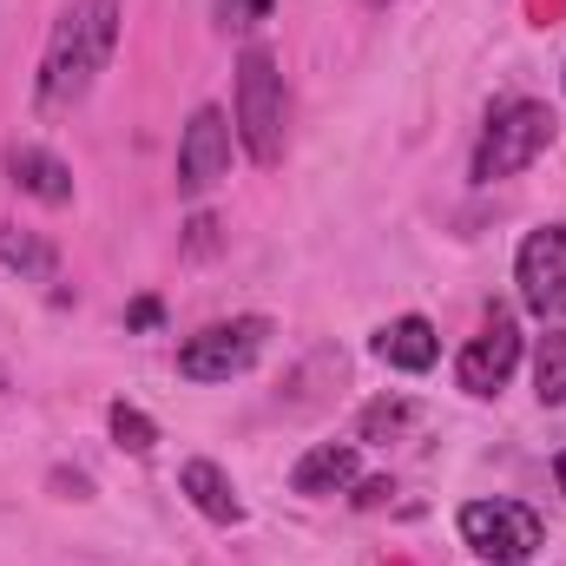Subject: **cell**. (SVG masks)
<instances>
[{"mask_svg": "<svg viewBox=\"0 0 566 566\" xmlns=\"http://www.w3.org/2000/svg\"><path fill=\"white\" fill-rule=\"evenodd\" d=\"M119 20H126L119 0H73L53 20L46 53H40V80H33L40 113H73L99 86V73H106V60L119 46Z\"/></svg>", "mask_w": 566, "mask_h": 566, "instance_id": "6da1fadb", "label": "cell"}, {"mask_svg": "<svg viewBox=\"0 0 566 566\" xmlns=\"http://www.w3.org/2000/svg\"><path fill=\"white\" fill-rule=\"evenodd\" d=\"M238 145L251 151V165H283L290 145V93H283L277 53L271 46H244L238 60Z\"/></svg>", "mask_w": 566, "mask_h": 566, "instance_id": "7a4b0ae2", "label": "cell"}, {"mask_svg": "<svg viewBox=\"0 0 566 566\" xmlns=\"http://www.w3.org/2000/svg\"><path fill=\"white\" fill-rule=\"evenodd\" d=\"M554 133H560V119H554L541 99H501V106L488 113L481 139H474L468 178H474V185H501V178L527 171V165L554 145Z\"/></svg>", "mask_w": 566, "mask_h": 566, "instance_id": "3957f363", "label": "cell"}, {"mask_svg": "<svg viewBox=\"0 0 566 566\" xmlns=\"http://www.w3.org/2000/svg\"><path fill=\"white\" fill-rule=\"evenodd\" d=\"M271 343V316H231V323H205L198 336L178 343V376L185 382H231L251 376L258 356Z\"/></svg>", "mask_w": 566, "mask_h": 566, "instance_id": "277c9868", "label": "cell"}, {"mask_svg": "<svg viewBox=\"0 0 566 566\" xmlns=\"http://www.w3.org/2000/svg\"><path fill=\"white\" fill-rule=\"evenodd\" d=\"M541 541H547V527L521 501H468L461 507V547L481 554L488 566H527L541 554Z\"/></svg>", "mask_w": 566, "mask_h": 566, "instance_id": "5b68a950", "label": "cell"}, {"mask_svg": "<svg viewBox=\"0 0 566 566\" xmlns=\"http://www.w3.org/2000/svg\"><path fill=\"white\" fill-rule=\"evenodd\" d=\"M231 145H238V126L224 106H198L178 133V198H205L224 171H231Z\"/></svg>", "mask_w": 566, "mask_h": 566, "instance_id": "8992f818", "label": "cell"}, {"mask_svg": "<svg viewBox=\"0 0 566 566\" xmlns=\"http://www.w3.org/2000/svg\"><path fill=\"white\" fill-rule=\"evenodd\" d=\"M514 283H521L527 316L560 323L566 316V224L527 231V244H521V258H514Z\"/></svg>", "mask_w": 566, "mask_h": 566, "instance_id": "52a82bcc", "label": "cell"}, {"mask_svg": "<svg viewBox=\"0 0 566 566\" xmlns=\"http://www.w3.org/2000/svg\"><path fill=\"white\" fill-rule=\"evenodd\" d=\"M514 363H521V323H514L507 310H494V316L468 336V349L454 356V382H461L468 396H501L507 376H514Z\"/></svg>", "mask_w": 566, "mask_h": 566, "instance_id": "ba28073f", "label": "cell"}, {"mask_svg": "<svg viewBox=\"0 0 566 566\" xmlns=\"http://www.w3.org/2000/svg\"><path fill=\"white\" fill-rule=\"evenodd\" d=\"M0 165H7V185L13 191H27L40 205H73V165L60 151H46V145H7Z\"/></svg>", "mask_w": 566, "mask_h": 566, "instance_id": "9c48e42d", "label": "cell"}, {"mask_svg": "<svg viewBox=\"0 0 566 566\" xmlns=\"http://www.w3.org/2000/svg\"><path fill=\"white\" fill-rule=\"evenodd\" d=\"M178 494H185V501H191L211 527H238V521H244V501H238L231 474H224L218 461H205V454L178 461Z\"/></svg>", "mask_w": 566, "mask_h": 566, "instance_id": "30bf717a", "label": "cell"}, {"mask_svg": "<svg viewBox=\"0 0 566 566\" xmlns=\"http://www.w3.org/2000/svg\"><path fill=\"white\" fill-rule=\"evenodd\" d=\"M376 363L382 369H402V376H428L434 369V356H441V336H434V323L428 316H396V323H382L376 329Z\"/></svg>", "mask_w": 566, "mask_h": 566, "instance_id": "8fae6325", "label": "cell"}, {"mask_svg": "<svg viewBox=\"0 0 566 566\" xmlns=\"http://www.w3.org/2000/svg\"><path fill=\"white\" fill-rule=\"evenodd\" d=\"M356 474H363V454H356V441H316L296 468H290V488L296 494H310V501H323V494H343V488H356Z\"/></svg>", "mask_w": 566, "mask_h": 566, "instance_id": "7c38bea8", "label": "cell"}, {"mask_svg": "<svg viewBox=\"0 0 566 566\" xmlns=\"http://www.w3.org/2000/svg\"><path fill=\"white\" fill-rule=\"evenodd\" d=\"M0 264H7V271H13L20 283H40L53 303H66V290H60V251H53L40 231L0 224Z\"/></svg>", "mask_w": 566, "mask_h": 566, "instance_id": "4fadbf2b", "label": "cell"}, {"mask_svg": "<svg viewBox=\"0 0 566 566\" xmlns=\"http://www.w3.org/2000/svg\"><path fill=\"white\" fill-rule=\"evenodd\" d=\"M534 396L541 409H566V323H547V336L534 343Z\"/></svg>", "mask_w": 566, "mask_h": 566, "instance_id": "5bb4252c", "label": "cell"}, {"mask_svg": "<svg viewBox=\"0 0 566 566\" xmlns=\"http://www.w3.org/2000/svg\"><path fill=\"white\" fill-rule=\"evenodd\" d=\"M409 422H416V402H409V396H382V402H369V409H363L356 434H363V441H396Z\"/></svg>", "mask_w": 566, "mask_h": 566, "instance_id": "9a60e30c", "label": "cell"}, {"mask_svg": "<svg viewBox=\"0 0 566 566\" xmlns=\"http://www.w3.org/2000/svg\"><path fill=\"white\" fill-rule=\"evenodd\" d=\"M106 428H113V441H119L126 454H151V448H158V428H151V416H145V409H133V402H113V409H106Z\"/></svg>", "mask_w": 566, "mask_h": 566, "instance_id": "2e32d148", "label": "cell"}, {"mask_svg": "<svg viewBox=\"0 0 566 566\" xmlns=\"http://www.w3.org/2000/svg\"><path fill=\"white\" fill-rule=\"evenodd\" d=\"M271 7L277 0H211V20H218V33H251L271 20Z\"/></svg>", "mask_w": 566, "mask_h": 566, "instance_id": "e0dca14e", "label": "cell"}, {"mask_svg": "<svg viewBox=\"0 0 566 566\" xmlns=\"http://www.w3.org/2000/svg\"><path fill=\"white\" fill-rule=\"evenodd\" d=\"M126 323H133V329H151V323H158V296H139V303L126 310Z\"/></svg>", "mask_w": 566, "mask_h": 566, "instance_id": "ac0fdd59", "label": "cell"}, {"mask_svg": "<svg viewBox=\"0 0 566 566\" xmlns=\"http://www.w3.org/2000/svg\"><path fill=\"white\" fill-rule=\"evenodd\" d=\"M53 488H66V501H86V494H93V488H86V474H66V468L53 474Z\"/></svg>", "mask_w": 566, "mask_h": 566, "instance_id": "d6986e66", "label": "cell"}, {"mask_svg": "<svg viewBox=\"0 0 566 566\" xmlns=\"http://www.w3.org/2000/svg\"><path fill=\"white\" fill-rule=\"evenodd\" d=\"M211 231H218L211 218H191V251H211Z\"/></svg>", "mask_w": 566, "mask_h": 566, "instance_id": "ffe728a7", "label": "cell"}, {"mask_svg": "<svg viewBox=\"0 0 566 566\" xmlns=\"http://www.w3.org/2000/svg\"><path fill=\"white\" fill-rule=\"evenodd\" d=\"M389 494H396L389 481H363V494H356V501H363V507H376V501H389Z\"/></svg>", "mask_w": 566, "mask_h": 566, "instance_id": "44dd1931", "label": "cell"}, {"mask_svg": "<svg viewBox=\"0 0 566 566\" xmlns=\"http://www.w3.org/2000/svg\"><path fill=\"white\" fill-rule=\"evenodd\" d=\"M554 481H560V494H566V448H560V461H554Z\"/></svg>", "mask_w": 566, "mask_h": 566, "instance_id": "7402d4cb", "label": "cell"}, {"mask_svg": "<svg viewBox=\"0 0 566 566\" xmlns=\"http://www.w3.org/2000/svg\"><path fill=\"white\" fill-rule=\"evenodd\" d=\"M560 86H566V80H560Z\"/></svg>", "mask_w": 566, "mask_h": 566, "instance_id": "603a6c76", "label": "cell"}]
</instances>
